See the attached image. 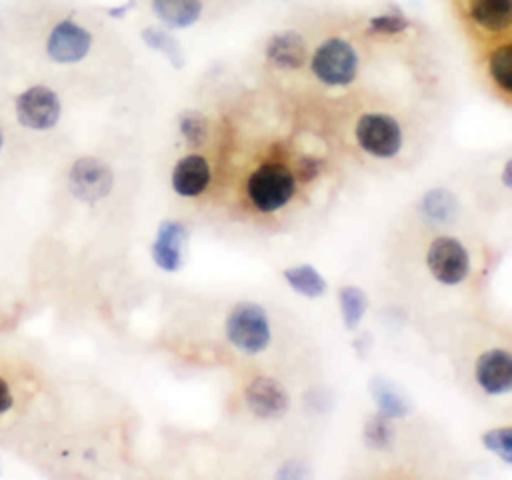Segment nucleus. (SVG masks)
<instances>
[{
  "label": "nucleus",
  "instance_id": "9b49d317",
  "mask_svg": "<svg viewBox=\"0 0 512 480\" xmlns=\"http://www.w3.org/2000/svg\"><path fill=\"white\" fill-rule=\"evenodd\" d=\"M476 382L484 392L498 396L512 388V358L506 350L494 348L476 360Z\"/></svg>",
  "mask_w": 512,
  "mask_h": 480
},
{
  "label": "nucleus",
  "instance_id": "f3484780",
  "mask_svg": "<svg viewBox=\"0 0 512 480\" xmlns=\"http://www.w3.org/2000/svg\"><path fill=\"white\" fill-rule=\"evenodd\" d=\"M422 214L438 224H448L458 214V200L444 188L430 190L422 200Z\"/></svg>",
  "mask_w": 512,
  "mask_h": 480
},
{
  "label": "nucleus",
  "instance_id": "393cba45",
  "mask_svg": "<svg viewBox=\"0 0 512 480\" xmlns=\"http://www.w3.org/2000/svg\"><path fill=\"white\" fill-rule=\"evenodd\" d=\"M368 28L374 34H398L408 28V20L400 12H388V14L374 16Z\"/></svg>",
  "mask_w": 512,
  "mask_h": 480
},
{
  "label": "nucleus",
  "instance_id": "f257e3e1",
  "mask_svg": "<svg viewBox=\"0 0 512 480\" xmlns=\"http://www.w3.org/2000/svg\"><path fill=\"white\" fill-rule=\"evenodd\" d=\"M296 190V178L292 170L280 162H266L258 166L248 178L250 202L260 212H276L288 200H292Z\"/></svg>",
  "mask_w": 512,
  "mask_h": 480
},
{
  "label": "nucleus",
  "instance_id": "423d86ee",
  "mask_svg": "<svg viewBox=\"0 0 512 480\" xmlns=\"http://www.w3.org/2000/svg\"><path fill=\"white\" fill-rule=\"evenodd\" d=\"M16 116L30 130H48L60 118V100L46 86H30L16 98Z\"/></svg>",
  "mask_w": 512,
  "mask_h": 480
},
{
  "label": "nucleus",
  "instance_id": "6ab92c4d",
  "mask_svg": "<svg viewBox=\"0 0 512 480\" xmlns=\"http://www.w3.org/2000/svg\"><path fill=\"white\" fill-rule=\"evenodd\" d=\"M366 308H368V298L358 286H344L340 290V310H342L344 326L348 330H354L360 324Z\"/></svg>",
  "mask_w": 512,
  "mask_h": 480
},
{
  "label": "nucleus",
  "instance_id": "f03ea898",
  "mask_svg": "<svg viewBox=\"0 0 512 480\" xmlns=\"http://www.w3.org/2000/svg\"><path fill=\"white\" fill-rule=\"evenodd\" d=\"M226 336L246 354L262 352L270 342V326L264 308L254 302L236 304L226 318Z\"/></svg>",
  "mask_w": 512,
  "mask_h": 480
},
{
  "label": "nucleus",
  "instance_id": "9d476101",
  "mask_svg": "<svg viewBox=\"0 0 512 480\" xmlns=\"http://www.w3.org/2000/svg\"><path fill=\"white\" fill-rule=\"evenodd\" d=\"M186 238H188V232L184 224L174 220H164L158 226L156 240L152 244L154 262L166 272H176L184 260Z\"/></svg>",
  "mask_w": 512,
  "mask_h": 480
},
{
  "label": "nucleus",
  "instance_id": "39448f33",
  "mask_svg": "<svg viewBox=\"0 0 512 480\" xmlns=\"http://www.w3.org/2000/svg\"><path fill=\"white\" fill-rule=\"evenodd\" d=\"M432 276L442 284H458L470 272V256L466 248L450 236H440L428 246L426 254Z\"/></svg>",
  "mask_w": 512,
  "mask_h": 480
},
{
  "label": "nucleus",
  "instance_id": "6e6552de",
  "mask_svg": "<svg viewBox=\"0 0 512 480\" xmlns=\"http://www.w3.org/2000/svg\"><path fill=\"white\" fill-rule=\"evenodd\" d=\"M92 46L90 32L74 20H60L46 38V52L58 64L80 62Z\"/></svg>",
  "mask_w": 512,
  "mask_h": 480
},
{
  "label": "nucleus",
  "instance_id": "c85d7f7f",
  "mask_svg": "<svg viewBox=\"0 0 512 480\" xmlns=\"http://www.w3.org/2000/svg\"><path fill=\"white\" fill-rule=\"evenodd\" d=\"M2 146H4V136H2V132H0V150H2Z\"/></svg>",
  "mask_w": 512,
  "mask_h": 480
},
{
  "label": "nucleus",
  "instance_id": "4be33fe9",
  "mask_svg": "<svg viewBox=\"0 0 512 480\" xmlns=\"http://www.w3.org/2000/svg\"><path fill=\"white\" fill-rule=\"evenodd\" d=\"M364 440L374 450L390 448L392 440H394V428L390 424V418L382 412L368 418L364 424Z\"/></svg>",
  "mask_w": 512,
  "mask_h": 480
},
{
  "label": "nucleus",
  "instance_id": "1a4fd4ad",
  "mask_svg": "<svg viewBox=\"0 0 512 480\" xmlns=\"http://www.w3.org/2000/svg\"><path fill=\"white\" fill-rule=\"evenodd\" d=\"M244 400L250 412L258 418H280L288 408L286 390L280 386V382L268 376L254 378L246 386Z\"/></svg>",
  "mask_w": 512,
  "mask_h": 480
},
{
  "label": "nucleus",
  "instance_id": "f8f14e48",
  "mask_svg": "<svg viewBox=\"0 0 512 480\" xmlns=\"http://www.w3.org/2000/svg\"><path fill=\"white\" fill-rule=\"evenodd\" d=\"M210 182V166L198 154L184 156L172 170V188L176 194L192 198L206 190Z\"/></svg>",
  "mask_w": 512,
  "mask_h": 480
},
{
  "label": "nucleus",
  "instance_id": "a878e982",
  "mask_svg": "<svg viewBox=\"0 0 512 480\" xmlns=\"http://www.w3.org/2000/svg\"><path fill=\"white\" fill-rule=\"evenodd\" d=\"M322 168V160L314 158V156H302L298 162V178L300 182H310L320 174Z\"/></svg>",
  "mask_w": 512,
  "mask_h": 480
},
{
  "label": "nucleus",
  "instance_id": "dca6fc26",
  "mask_svg": "<svg viewBox=\"0 0 512 480\" xmlns=\"http://www.w3.org/2000/svg\"><path fill=\"white\" fill-rule=\"evenodd\" d=\"M370 394L378 406V412L386 414L388 418L406 416L410 412V404L404 394L386 378H372Z\"/></svg>",
  "mask_w": 512,
  "mask_h": 480
},
{
  "label": "nucleus",
  "instance_id": "b1692460",
  "mask_svg": "<svg viewBox=\"0 0 512 480\" xmlns=\"http://www.w3.org/2000/svg\"><path fill=\"white\" fill-rule=\"evenodd\" d=\"M180 132L188 140V144L200 146L206 140V134H208L206 120L198 112L188 110L180 116Z\"/></svg>",
  "mask_w": 512,
  "mask_h": 480
},
{
  "label": "nucleus",
  "instance_id": "ddd939ff",
  "mask_svg": "<svg viewBox=\"0 0 512 480\" xmlns=\"http://www.w3.org/2000/svg\"><path fill=\"white\" fill-rule=\"evenodd\" d=\"M306 54H308L306 42L294 30L274 34L266 44V58L270 64L278 68H286V70L300 68L306 62Z\"/></svg>",
  "mask_w": 512,
  "mask_h": 480
},
{
  "label": "nucleus",
  "instance_id": "a211bd4d",
  "mask_svg": "<svg viewBox=\"0 0 512 480\" xmlns=\"http://www.w3.org/2000/svg\"><path fill=\"white\" fill-rule=\"evenodd\" d=\"M286 282L302 296L318 298L326 292V280L318 274V270L310 264H300L284 270Z\"/></svg>",
  "mask_w": 512,
  "mask_h": 480
},
{
  "label": "nucleus",
  "instance_id": "aec40b11",
  "mask_svg": "<svg viewBox=\"0 0 512 480\" xmlns=\"http://www.w3.org/2000/svg\"><path fill=\"white\" fill-rule=\"evenodd\" d=\"M142 40L152 48V50H158L162 52L172 66L180 68L184 66V54H182V48L178 44V40L168 34L166 30H160V28H146L142 32Z\"/></svg>",
  "mask_w": 512,
  "mask_h": 480
},
{
  "label": "nucleus",
  "instance_id": "4468645a",
  "mask_svg": "<svg viewBox=\"0 0 512 480\" xmlns=\"http://www.w3.org/2000/svg\"><path fill=\"white\" fill-rule=\"evenodd\" d=\"M468 12L480 28L500 32L512 20V0H468Z\"/></svg>",
  "mask_w": 512,
  "mask_h": 480
},
{
  "label": "nucleus",
  "instance_id": "cd10ccee",
  "mask_svg": "<svg viewBox=\"0 0 512 480\" xmlns=\"http://www.w3.org/2000/svg\"><path fill=\"white\" fill-rule=\"evenodd\" d=\"M510 168H512V164L510 162H506V166H504V186H512V180H510Z\"/></svg>",
  "mask_w": 512,
  "mask_h": 480
},
{
  "label": "nucleus",
  "instance_id": "bb28decb",
  "mask_svg": "<svg viewBox=\"0 0 512 480\" xmlns=\"http://www.w3.org/2000/svg\"><path fill=\"white\" fill-rule=\"evenodd\" d=\"M12 406V392L10 386L6 384L4 378H0V414H4L6 410H10Z\"/></svg>",
  "mask_w": 512,
  "mask_h": 480
},
{
  "label": "nucleus",
  "instance_id": "0eeeda50",
  "mask_svg": "<svg viewBox=\"0 0 512 480\" xmlns=\"http://www.w3.org/2000/svg\"><path fill=\"white\" fill-rule=\"evenodd\" d=\"M112 170L98 158L84 156L78 158L68 176L70 192L84 202H96L112 190Z\"/></svg>",
  "mask_w": 512,
  "mask_h": 480
},
{
  "label": "nucleus",
  "instance_id": "5701e85b",
  "mask_svg": "<svg viewBox=\"0 0 512 480\" xmlns=\"http://www.w3.org/2000/svg\"><path fill=\"white\" fill-rule=\"evenodd\" d=\"M482 442H484V446L490 450V452H494V454H498L504 462H512V432H510V428L506 426V428H496V430H490V432H486L484 436H482Z\"/></svg>",
  "mask_w": 512,
  "mask_h": 480
},
{
  "label": "nucleus",
  "instance_id": "7ed1b4c3",
  "mask_svg": "<svg viewBox=\"0 0 512 480\" xmlns=\"http://www.w3.org/2000/svg\"><path fill=\"white\" fill-rule=\"evenodd\" d=\"M312 72L328 86H346L356 78L358 54L342 38L324 40L312 56Z\"/></svg>",
  "mask_w": 512,
  "mask_h": 480
},
{
  "label": "nucleus",
  "instance_id": "412c9836",
  "mask_svg": "<svg viewBox=\"0 0 512 480\" xmlns=\"http://www.w3.org/2000/svg\"><path fill=\"white\" fill-rule=\"evenodd\" d=\"M488 70L492 80L500 86V90H504L506 94L512 92V46L510 44H504L490 54Z\"/></svg>",
  "mask_w": 512,
  "mask_h": 480
},
{
  "label": "nucleus",
  "instance_id": "20e7f679",
  "mask_svg": "<svg viewBox=\"0 0 512 480\" xmlns=\"http://www.w3.org/2000/svg\"><path fill=\"white\" fill-rule=\"evenodd\" d=\"M356 140L364 152L392 158L402 148V130L388 114H364L356 122Z\"/></svg>",
  "mask_w": 512,
  "mask_h": 480
},
{
  "label": "nucleus",
  "instance_id": "2eb2a0df",
  "mask_svg": "<svg viewBox=\"0 0 512 480\" xmlns=\"http://www.w3.org/2000/svg\"><path fill=\"white\" fill-rule=\"evenodd\" d=\"M154 14L172 28H188L202 14L200 0H152Z\"/></svg>",
  "mask_w": 512,
  "mask_h": 480
}]
</instances>
